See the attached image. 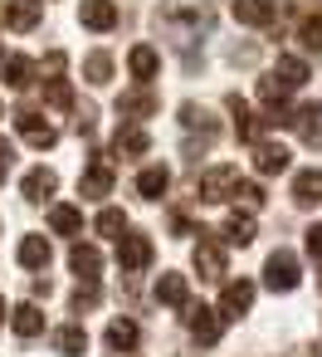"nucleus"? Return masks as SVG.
<instances>
[{
	"instance_id": "obj_1",
	"label": "nucleus",
	"mask_w": 322,
	"mask_h": 357,
	"mask_svg": "<svg viewBox=\"0 0 322 357\" xmlns=\"http://www.w3.org/2000/svg\"><path fill=\"white\" fill-rule=\"evenodd\" d=\"M264 284H268L273 294H293V289L303 284L298 255H293V250H273V255H268V264H264Z\"/></svg>"
},
{
	"instance_id": "obj_2",
	"label": "nucleus",
	"mask_w": 322,
	"mask_h": 357,
	"mask_svg": "<svg viewBox=\"0 0 322 357\" xmlns=\"http://www.w3.org/2000/svg\"><path fill=\"white\" fill-rule=\"evenodd\" d=\"M181 308H186L181 318H186L191 337H195L200 347H215V342H220V313H215V308H205V303H191V298H186Z\"/></svg>"
},
{
	"instance_id": "obj_3",
	"label": "nucleus",
	"mask_w": 322,
	"mask_h": 357,
	"mask_svg": "<svg viewBox=\"0 0 322 357\" xmlns=\"http://www.w3.org/2000/svg\"><path fill=\"white\" fill-rule=\"evenodd\" d=\"M283 10H288V0H283V6H278V0H230V15H234L239 25H254V30L273 25Z\"/></svg>"
},
{
	"instance_id": "obj_4",
	"label": "nucleus",
	"mask_w": 322,
	"mask_h": 357,
	"mask_svg": "<svg viewBox=\"0 0 322 357\" xmlns=\"http://www.w3.org/2000/svg\"><path fill=\"white\" fill-rule=\"evenodd\" d=\"M15 132H20V137H25L30 147H40V152H49V147L59 142L54 123H49V118H40L35 108H20V113H15Z\"/></svg>"
},
{
	"instance_id": "obj_5",
	"label": "nucleus",
	"mask_w": 322,
	"mask_h": 357,
	"mask_svg": "<svg viewBox=\"0 0 322 357\" xmlns=\"http://www.w3.org/2000/svg\"><path fill=\"white\" fill-rule=\"evenodd\" d=\"M234 186H239V167L220 162V167H210V172L200 176V201L220 206V201H230V196H234Z\"/></svg>"
},
{
	"instance_id": "obj_6",
	"label": "nucleus",
	"mask_w": 322,
	"mask_h": 357,
	"mask_svg": "<svg viewBox=\"0 0 322 357\" xmlns=\"http://www.w3.org/2000/svg\"><path fill=\"white\" fill-rule=\"evenodd\" d=\"M118 264H122V274H137V269H147L152 264V235H118Z\"/></svg>"
},
{
	"instance_id": "obj_7",
	"label": "nucleus",
	"mask_w": 322,
	"mask_h": 357,
	"mask_svg": "<svg viewBox=\"0 0 322 357\" xmlns=\"http://www.w3.org/2000/svg\"><path fill=\"white\" fill-rule=\"evenodd\" d=\"M293 167V152L283 147V142H254V172L259 176H278V172H288Z\"/></svg>"
},
{
	"instance_id": "obj_8",
	"label": "nucleus",
	"mask_w": 322,
	"mask_h": 357,
	"mask_svg": "<svg viewBox=\"0 0 322 357\" xmlns=\"http://www.w3.org/2000/svg\"><path fill=\"white\" fill-rule=\"evenodd\" d=\"M195 269H200V279H225V245H220L210 230H200V245H195Z\"/></svg>"
},
{
	"instance_id": "obj_9",
	"label": "nucleus",
	"mask_w": 322,
	"mask_h": 357,
	"mask_svg": "<svg viewBox=\"0 0 322 357\" xmlns=\"http://www.w3.org/2000/svg\"><path fill=\"white\" fill-rule=\"evenodd\" d=\"M156 108H161V98H156V93H152L147 84H142V89H127V93L118 98V113H122V118H132V123H142V118H152Z\"/></svg>"
},
{
	"instance_id": "obj_10",
	"label": "nucleus",
	"mask_w": 322,
	"mask_h": 357,
	"mask_svg": "<svg viewBox=\"0 0 322 357\" xmlns=\"http://www.w3.org/2000/svg\"><path fill=\"white\" fill-rule=\"evenodd\" d=\"M249 308H254V284H249V279L225 284V294H220V318H244Z\"/></svg>"
},
{
	"instance_id": "obj_11",
	"label": "nucleus",
	"mask_w": 322,
	"mask_h": 357,
	"mask_svg": "<svg viewBox=\"0 0 322 357\" xmlns=\"http://www.w3.org/2000/svg\"><path fill=\"white\" fill-rule=\"evenodd\" d=\"M40 20H45V6H40V0H6V25H10L15 35H30Z\"/></svg>"
},
{
	"instance_id": "obj_12",
	"label": "nucleus",
	"mask_w": 322,
	"mask_h": 357,
	"mask_svg": "<svg viewBox=\"0 0 322 357\" xmlns=\"http://www.w3.org/2000/svg\"><path fill=\"white\" fill-rule=\"evenodd\" d=\"M288 128H293L307 147H317V142H322V103H303L298 113H288Z\"/></svg>"
},
{
	"instance_id": "obj_13",
	"label": "nucleus",
	"mask_w": 322,
	"mask_h": 357,
	"mask_svg": "<svg viewBox=\"0 0 322 357\" xmlns=\"http://www.w3.org/2000/svg\"><path fill=\"white\" fill-rule=\"evenodd\" d=\"M225 103H230V113H234V132H239V142H259L268 123H264V118H254V113H249V103H244L239 93H230Z\"/></svg>"
},
{
	"instance_id": "obj_14",
	"label": "nucleus",
	"mask_w": 322,
	"mask_h": 357,
	"mask_svg": "<svg viewBox=\"0 0 322 357\" xmlns=\"http://www.w3.org/2000/svg\"><path fill=\"white\" fill-rule=\"evenodd\" d=\"M20 191H25V201H30V206H40V201H49V196L59 191V176H54L49 167H35V172H25Z\"/></svg>"
},
{
	"instance_id": "obj_15",
	"label": "nucleus",
	"mask_w": 322,
	"mask_h": 357,
	"mask_svg": "<svg viewBox=\"0 0 322 357\" xmlns=\"http://www.w3.org/2000/svg\"><path fill=\"white\" fill-rule=\"evenodd\" d=\"M79 20H83L88 30L108 35V30L118 25V6H113V0H83V6H79Z\"/></svg>"
},
{
	"instance_id": "obj_16",
	"label": "nucleus",
	"mask_w": 322,
	"mask_h": 357,
	"mask_svg": "<svg viewBox=\"0 0 322 357\" xmlns=\"http://www.w3.org/2000/svg\"><path fill=\"white\" fill-rule=\"evenodd\" d=\"M79 191H83L88 201H98V196H108V191H113V167H108V162L98 157V162H93V167H88V172L79 176Z\"/></svg>"
},
{
	"instance_id": "obj_17",
	"label": "nucleus",
	"mask_w": 322,
	"mask_h": 357,
	"mask_svg": "<svg viewBox=\"0 0 322 357\" xmlns=\"http://www.w3.org/2000/svg\"><path fill=\"white\" fill-rule=\"evenodd\" d=\"M69 269L83 279V284H98V269H103V255L93 250V245H74L69 250Z\"/></svg>"
},
{
	"instance_id": "obj_18",
	"label": "nucleus",
	"mask_w": 322,
	"mask_h": 357,
	"mask_svg": "<svg viewBox=\"0 0 322 357\" xmlns=\"http://www.w3.org/2000/svg\"><path fill=\"white\" fill-rule=\"evenodd\" d=\"M127 69H132V79H137V84H152V79H156V69H161V54H156L152 45H137V50L127 54Z\"/></svg>"
},
{
	"instance_id": "obj_19",
	"label": "nucleus",
	"mask_w": 322,
	"mask_h": 357,
	"mask_svg": "<svg viewBox=\"0 0 322 357\" xmlns=\"http://www.w3.org/2000/svg\"><path fill=\"white\" fill-rule=\"evenodd\" d=\"M118 157H147V147H152V137H147V128L142 123H127V128H118Z\"/></svg>"
},
{
	"instance_id": "obj_20",
	"label": "nucleus",
	"mask_w": 322,
	"mask_h": 357,
	"mask_svg": "<svg viewBox=\"0 0 322 357\" xmlns=\"http://www.w3.org/2000/svg\"><path fill=\"white\" fill-rule=\"evenodd\" d=\"M293 201H298L303 211H307V206H322V172H317V167L293 176Z\"/></svg>"
},
{
	"instance_id": "obj_21",
	"label": "nucleus",
	"mask_w": 322,
	"mask_h": 357,
	"mask_svg": "<svg viewBox=\"0 0 322 357\" xmlns=\"http://www.w3.org/2000/svg\"><path fill=\"white\" fill-rule=\"evenodd\" d=\"M273 79H278L283 89H303V84H307V59H298V54H278Z\"/></svg>"
},
{
	"instance_id": "obj_22",
	"label": "nucleus",
	"mask_w": 322,
	"mask_h": 357,
	"mask_svg": "<svg viewBox=\"0 0 322 357\" xmlns=\"http://www.w3.org/2000/svg\"><path fill=\"white\" fill-rule=\"evenodd\" d=\"M191 298V284H186V274H161L156 279V303H166V308H181Z\"/></svg>"
},
{
	"instance_id": "obj_23",
	"label": "nucleus",
	"mask_w": 322,
	"mask_h": 357,
	"mask_svg": "<svg viewBox=\"0 0 322 357\" xmlns=\"http://www.w3.org/2000/svg\"><path fill=\"white\" fill-rule=\"evenodd\" d=\"M0 79H6V89H30L35 64H30L25 54H10V59H0Z\"/></svg>"
},
{
	"instance_id": "obj_24",
	"label": "nucleus",
	"mask_w": 322,
	"mask_h": 357,
	"mask_svg": "<svg viewBox=\"0 0 322 357\" xmlns=\"http://www.w3.org/2000/svg\"><path fill=\"white\" fill-rule=\"evenodd\" d=\"M166 186H171V172H166V167H147V172L137 176V196H142V201H161Z\"/></svg>"
},
{
	"instance_id": "obj_25",
	"label": "nucleus",
	"mask_w": 322,
	"mask_h": 357,
	"mask_svg": "<svg viewBox=\"0 0 322 357\" xmlns=\"http://www.w3.org/2000/svg\"><path fill=\"white\" fill-rule=\"evenodd\" d=\"M10 328H15V337H40V333H45V313H40L35 303H20V308L10 313Z\"/></svg>"
},
{
	"instance_id": "obj_26",
	"label": "nucleus",
	"mask_w": 322,
	"mask_h": 357,
	"mask_svg": "<svg viewBox=\"0 0 322 357\" xmlns=\"http://www.w3.org/2000/svg\"><path fill=\"white\" fill-rule=\"evenodd\" d=\"M137 342H142V333H137L132 318H113V323H108V347H113V352H132Z\"/></svg>"
},
{
	"instance_id": "obj_27",
	"label": "nucleus",
	"mask_w": 322,
	"mask_h": 357,
	"mask_svg": "<svg viewBox=\"0 0 322 357\" xmlns=\"http://www.w3.org/2000/svg\"><path fill=\"white\" fill-rule=\"evenodd\" d=\"M54 352H59V357H83V352H88V333H83L79 323L59 328V333H54Z\"/></svg>"
},
{
	"instance_id": "obj_28",
	"label": "nucleus",
	"mask_w": 322,
	"mask_h": 357,
	"mask_svg": "<svg viewBox=\"0 0 322 357\" xmlns=\"http://www.w3.org/2000/svg\"><path fill=\"white\" fill-rule=\"evenodd\" d=\"M49 230L54 235H79L83 230V211L79 206H49Z\"/></svg>"
},
{
	"instance_id": "obj_29",
	"label": "nucleus",
	"mask_w": 322,
	"mask_h": 357,
	"mask_svg": "<svg viewBox=\"0 0 322 357\" xmlns=\"http://www.w3.org/2000/svg\"><path fill=\"white\" fill-rule=\"evenodd\" d=\"M20 264L25 269H49V240L45 235H25L20 240Z\"/></svg>"
},
{
	"instance_id": "obj_30",
	"label": "nucleus",
	"mask_w": 322,
	"mask_h": 357,
	"mask_svg": "<svg viewBox=\"0 0 322 357\" xmlns=\"http://www.w3.org/2000/svg\"><path fill=\"white\" fill-rule=\"evenodd\" d=\"M225 240H230V245H249V240H254V215H249V211H230Z\"/></svg>"
},
{
	"instance_id": "obj_31",
	"label": "nucleus",
	"mask_w": 322,
	"mask_h": 357,
	"mask_svg": "<svg viewBox=\"0 0 322 357\" xmlns=\"http://www.w3.org/2000/svg\"><path fill=\"white\" fill-rule=\"evenodd\" d=\"M83 74H88V84L103 89V84L113 79V54H108V50H93V54L83 59Z\"/></svg>"
},
{
	"instance_id": "obj_32",
	"label": "nucleus",
	"mask_w": 322,
	"mask_h": 357,
	"mask_svg": "<svg viewBox=\"0 0 322 357\" xmlns=\"http://www.w3.org/2000/svg\"><path fill=\"white\" fill-rule=\"evenodd\" d=\"M181 123H186V128H200V132H215V137H220V128H215L210 108H200V103H181Z\"/></svg>"
},
{
	"instance_id": "obj_33",
	"label": "nucleus",
	"mask_w": 322,
	"mask_h": 357,
	"mask_svg": "<svg viewBox=\"0 0 322 357\" xmlns=\"http://www.w3.org/2000/svg\"><path fill=\"white\" fill-rule=\"evenodd\" d=\"M93 230H98V235H113V240H118V235L127 230V215H122L118 206H108V211H98V220H93Z\"/></svg>"
},
{
	"instance_id": "obj_34",
	"label": "nucleus",
	"mask_w": 322,
	"mask_h": 357,
	"mask_svg": "<svg viewBox=\"0 0 322 357\" xmlns=\"http://www.w3.org/2000/svg\"><path fill=\"white\" fill-rule=\"evenodd\" d=\"M298 40H303L307 54H322V15H307V20L298 25Z\"/></svg>"
},
{
	"instance_id": "obj_35",
	"label": "nucleus",
	"mask_w": 322,
	"mask_h": 357,
	"mask_svg": "<svg viewBox=\"0 0 322 357\" xmlns=\"http://www.w3.org/2000/svg\"><path fill=\"white\" fill-rule=\"evenodd\" d=\"M45 98H49L54 108H74V89H69L64 79H45Z\"/></svg>"
},
{
	"instance_id": "obj_36",
	"label": "nucleus",
	"mask_w": 322,
	"mask_h": 357,
	"mask_svg": "<svg viewBox=\"0 0 322 357\" xmlns=\"http://www.w3.org/2000/svg\"><path fill=\"white\" fill-rule=\"evenodd\" d=\"M69 308H74V313H88V308H98V284H83V289L69 298Z\"/></svg>"
},
{
	"instance_id": "obj_37",
	"label": "nucleus",
	"mask_w": 322,
	"mask_h": 357,
	"mask_svg": "<svg viewBox=\"0 0 322 357\" xmlns=\"http://www.w3.org/2000/svg\"><path fill=\"white\" fill-rule=\"evenodd\" d=\"M234 196H239L249 211H254V206H264V186H259V181H239V186H234Z\"/></svg>"
},
{
	"instance_id": "obj_38",
	"label": "nucleus",
	"mask_w": 322,
	"mask_h": 357,
	"mask_svg": "<svg viewBox=\"0 0 322 357\" xmlns=\"http://www.w3.org/2000/svg\"><path fill=\"white\" fill-rule=\"evenodd\" d=\"M303 245H307V255H312V259H322V225H312V230L303 235Z\"/></svg>"
},
{
	"instance_id": "obj_39",
	"label": "nucleus",
	"mask_w": 322,
	"mask_h": 357,
	"mask_svg": "<svg viewBox=\"0 0 322 357\" xmlns=\"http://www.w3.org/2000/svg\"><path fill=\"white\" fill-rule=\"evenodd\" d=\"M10 162H15V147H10V142H0V181L10 176Z\"/></svg>"
},
{
	"instance_id": "obj_40",
	"label": "nucleus",
	"mask_w": 322,
	"mask_h": 357,
	"mask_svg": "<svg viewBox=\"0 0 322 357\" xmlns=\"http://www.w3.org/2000/svg\"><path fill=\"white\" fill-rule=\"evenodd\" d=\"M0 308H6V298H0ZM0 318H6V313H0Z\"/></svg>"
},
{
	"instance_id": "obj_41",
	"label": "nucleus",
	"mask_w": 322,
	"mask_h": 357,
	"mask_svg": "<svg viewBox=\"0 0 322 357\" xmlns=\"http://www.w3.org/2000/svg\"><path fill=\"white\" fill-rule=\"evenodd\" d=\"M317 289H322V274H317Z\"/></svg>"
}]
</instances>
